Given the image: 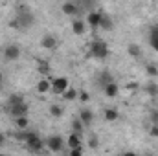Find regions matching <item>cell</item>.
<instances>
[{"label": "cell", "instance_id": "6da1fadb", "mask_svg": "<svg viewBox=\"0 0 158 156\" xmlns=\"http://www.w3.org/2000/svg\"><path fill=\"white\" fill-rule=\"evenodd\" d=\"M33 22H35L33 13H31V11H22V13H17V20H15L11 26H15V28H19V30H28Z\"/></svg>", "mask_w": 158, "mask_h": 156}, {"label": "cell", "instance_id": "7a4b0ae2", "mask_svg": "<svg viewBox=\"0 0 158 156\" xmlns=\"http://www.w3.org/2000/svg\"><path fill=\"white\" fill-rule=\"evenodd\" d=\"M90 55H94L96 59H105L109 55V48L103 40H94L90 44Z\"/></svg>", "mask_w": 158, "mask_h": 156}, {"label": "cell", "instance_id": "3957f363", "mask_svg": "<svg viewBox=\"0 0 158 156\" xmlns=\"http://www.w3.org/2000/svg\"><path fill=\"white\" fill-rule=\"evenodd\" d=\"M68 79L66 77H57V79H52V92L57 94V96H63L66 90H68Z\"/></svg>", "mask_w": 158, "mask_h": 156}, {"label": "cell", "instance_id": "277c9868", "mask_svg": "<svg viewBox=\"0 0 158 156\" xmlns=\"http://www.w3.org/2000/svg\"><path fill=\"white\" fill-rule=\"evenodd\" d=\"M26 147H28V149H30L31 153H39V151H42L44 143H42V140H40L39 136H37V132H31L30 140L26 142Z\"/></svg>", "mask_w": 158, "mask_h": 156}, {"label": "cell", "instance_id": "5b68a950", "mask_svg": "<svg viewBox=\"0 0 158 156\" xmlns=\"http://www.w3.org/2000/svg\"><path fill=\"white\" fill-rule=\"evenodd\" d=\"M46 145L50 147V151H53V153H59V151H63V147H64V140L61 138V136H50L48 140H46Z\"/></svg>", "mask_w": 158, "mask_h": 156}, {"label": "cell", "instance_id": "8992f818", "mask_svg": "<svg viewBox=\"0 0 158 156\" xmlns=\"http://www.w3.org/2000/svg\"><path fill=\"white\" fill-rule=\"evenodd\" d=\"M19 57H20V48H19L17 44L6 46V50H4V59H6V61H17Z\"/></svg>", "mask_w": 158, "mask_h": 156}, {"label": "cell", "instance_id": "52a82bcc", "mask_svg": "<svg viewBox=\"0 0 158 156\" xmlns=\"http://www.w3.org/2000/svg\"><path fill=\"white\" fill-rule=\"evenodd\" d=\"M9 110V114L15 117H26L28 114V103H20V105H15V107H11V109H7Z\"/></svg>", "mask_w": 158, "mask_h": 156}, {"label": "cell", "instance_id": "ba28073f", "mask_svg": "<svg viewBox=\"0 0 158 156\" xmlns=\"http://www.w3.org/2000/svg\"><path fill=\"white\" fill-rule=\"evenodd\" d=\"M61 9H63L64 15H79L81 13V6L76 4V2H64Z\"/></svg>", "mask_w": 158, "mask_h": 156}, {"label": "cell", "instance_id": "9c48e42d", "mask_svg": "<svg viewBox=\"0 0 158 156\" xmlns=\"http://www.w3.org/2000/svg\"><path fill=\"white\" fill-rule=\"evenodd\" d=\"M86 20H88L90 28H92V30H96V28H99V22H101V13L92 9V11L86 15Z\"/></svg>", "mask_w": 158, "mask_h": 156}, {"label": "cell", "instance_id": "30bf717a", "mask_svg": "<svg viewBox=\"0 0 158 156\" xmlns=\"http://www.w3.org/2000/svg\"><path fill=\"white\" fill-rule=\"evenodd\" d=\"M77 117L81 119V123H83L85 127H90L92 121H94V114H92V110H88V109H83V110L79 112Z\"/></svg>", "mask_w": 158, "mask_h": 156}, {"label": "cell", "instance_id": "8fae6325", "mask_svg": "<svg viewBox=\"0 0 158 156\" xmlns=\"http://www.w3.org/2000/svg\"><path fill=\"white\" fill-rule=\"evenodd\" d=\"M68 147H70V151H81V136L79 134H70L68 136Z\"/></svg>", "mask_w": 158, "mask_h": 156}, {"label": "cell", "instance_id": "7c38bea8", "mask_svg": "<svg viewBox=\"0 0 158 156\" xmlns=\"http://www.w3.org/2000/svg\"><path fill=\"white\" fill-rule=\"evenodd\" d=\"M40 46H42L44 50H53V48L57 46V39H55L53 35H44V37L40 39Z\"/></svg>", "mask_w": 158, "mask_h": 156}, {"label": "cell", "instance_id": "4fadbf2b", "mask_svg": "<svg viewBox=\"0 0 158 156\" xmlns=\"http://www.w3.org/2000/svg\"><path fill=\"white\" fill-rule=\"evenodd\" d=\"M112 26H114L112 18H110L107 13H101V22H99V28H101V30H105V31H110V30H112Z\"/></svg>", "mask_w": 158, "mask_h": 156}, {"label": "cell", "instance_id": "5bb4252c", "mask_svg": "<svg viewBox=\"0 0 158 156\" xmlns=\"http://www.w3.org/2000/svg\"><path fill=\"white\" fill-rule=\"evenodd\" d=\"M20 103H24V96L22 94H11L9 97H7V109H11V107H15V105H20Z\"/></svg>", "mask_w": 158, "mask_h": 156}, {"label": "cell", "instance_id": "9a60e30c", "mask_svg": "<svg viewBox=\"0 0 158 156\" xmlns=\"http://www.w3.org/2000/svg\"><path fill=\"white\" fill-rule=\"evenodd\" d=\"M118 84H116V83H110V84H107V86H105V88H103V92H105V96H107V97H116V96H118Z\"/></svg>", "mask_w": 158, "mask_h": 156}, {"label": "cell", "instance_id": "2e32d148", "mask_svg": "<svg viewBox=\"0 0 158 156\" xmlns=\"http://www.w3.org/2000/svg\"><path fill=\"white\" fill-rule=\"evenodd\" d=\"M52 90V81H48V79H42L37 83V92L39 94H46V92H50Z\"/></svg>", "mask_w": 158, "mask_h": 156}, {"label": "cell", "instance_id": "e0dca14e", "mask_svg": "<svg viewBox=\"0 0 158 156\" xmlns=\"http://www.w3.org/2000/svg\"><path fill=\"white\" fill-rule=\"evenodd\" d=\"M110 83H114V81H112V76H110L109 72H101V76H99V79H98V84L105 88V86L110 84Z\"/></svg>", "mask_w": 158, "mask_h": 156}, {"label": "cell", "instance_id": "ac0fdd59", "mask_svg": "<svg viewBox=\"0 0 158 156\" xmlns=\"http://www.w3.org/2000/svg\"><path fill=\"white\" fill-rule=\"evenodd\" d=\"M83 130H85V125L81 123V119H79V117H74V119H72V132L81 136Z\"/></svg>", "mask_w": 158, "mask_h": 156}, {"label": "cell", "instance_id": "d6986e66", "mask_svg": "<svg viewBox=\"0 0 158 156\" xmlns=\"http://www.w3.org/2000/svg\"><path fill=\"white\" fill-rule=\"evenodd\" d=\"M72 30H74L76 35H83V33H85V22L79 20V18H76V20L72 22Z\"/></svg>", "mask_w": 158, "mask_h": 156}, {"label": "cell", "instance_id": "ffe728a7", "mask_svg": "<svg viewBox=\"0 0 158 156\" xmlns=\"http://www.w3.org/2000/svg\"><path fill=\"white\" fill-rule=\"evenodd\" d=\"M149 40H151V46L158 51V28H151V31H149Z\"/></svg>", "mask_w": 158, "mask_h": 156}, {"label": "cell", "instance_id": "44dd1931", "mask_svg": "<svg viewBox=\"0 0 158 156\" xmlns=\"http://www.w3.org/2000/svg\"><path fill=\"white\" fill-rule=\"evenodd\" d=\"M77 97V92H76V88H68L64 94H63V99L64 101H74Z\"/></svg>", "mask_w": 158, "mask_h": 156}, {"label": "cell", "instance_id": "7402d4cb", "mask_svg": "<svg viewBox=\"0 0 158 156\" xmlns=\"http://www.w3.org/2000/svg\"><path fill=\"white\" fill-rule=\"evenodd\" d=\"M105 119H107V121H116V119H118V110L107 109V110H105Z\"/></svg>", "mask_w": 158, "mask_h": 156}, {"label": "cell", "instance_id": "603a6c76", "mask_svg": "<svg viewBox=\"0 0 158 156\" xmlns=\"http://www.w3.org/2000/svg\"><path fill=\"white\" fill-rule=\"evenodd\" d=\"M50 114L53 117H61L63 116V109L59 105H50Z\"/></svg>", "mask_w": 158, "mask_h": 156}, {"label": "cell", "instance_id": "cb8c5ba5", "mask_svg": "<svg viewBox=\"0 0 158 156\" xmlns=\"http://www.w3.org/2000/svg\"><path fill=\"white\" fill-rule=\"evenodd\" d=\"M30 136H31V132H26V130H20V132H17V134H15V138H17L19 142H28V140H30Z\"/></svg>", "mask_w": 158, "mask_h": 156}, {"label": "cell", "instance_id": "d4e9b609", "mask_svg": "<svg viewBox=\"0 0 158 156\" xmlns=\"http://www.w3.org/2000/svg\"><path fill=\"white\" fill-rule=\"evenodd\" d=\"M129 53H131L132 57H140V55H142V50H140V46L131 44V46H129Z\"/></svg>", "mask_w": 158, "mask_h": 156}, {"label": "cell", "instance_id": "484cf974", "mask_svg": "<svg viewBox=\"0 0 158 156\" xmlns=\"http://www.w3.org/2000/svg\"><path fill=\"white\" fill-rule=\"evenodd\" d=\"M15 123H17V127H19L20 130H24V129L28 127V117H17Z\"/></svg>", "mask_w": 158, "mask_h": 156}, {"label": "cell", "instance_id": "4316f807", "mask_svg": "<svg viewBox=\"0 0 158 156\" xmlns=\"http://www.w3.org/2000/svg\"><path fill=\"white\" fill-rule=\"evenodd\" d=\"M99 145V140H98V136L96 134H92L90 138H88V147H92V149H96Z\"/></svg>", "mask_w": 158, "mask_h": 156}, {"label": "cell", "instance_id": "83f0119b", "mask_svg": "<svg viewBox=\"0 0 158 156\" xmlns=\"http://www.w3.org/2000/svg\"><path fill=\"white\" fill-rule=\"evenodd\" d=\"M145 90H147V94H151V96H156L158 94V86L156 84H147Z\"/></svg>", "mask_w": 158, "mask_h": 156}, {"label": "cell", "instance_id": "f1b7e54d", "mask_svg": "<svg viewBox=\"0 0 158 156\" xmlns=\"http://www.w3.org/2000/svg\"><path fill=\"white\" fill-rule=\"evenodd\" d=\"M39 72H40V74H44V76H46V74L50 72V64H48V63H40Z\"/></svg>", "mask_w": 158, "mask_h": 156}, {"label": "cell", "instance_id": "f546056e", "mask_svg": "<svg viewBox=\"0 0 158 156\" xmlns=\"http://www.w3.org/2000/svg\"><path fill=\"white\" fill-rule=\"evenodd\" d=\"M145 70H147V74H149V76H156V74H158V68L155 66V64H147V68H145Z\"/></svg>", "mask_w": 158, "mask_h": 156}, {"label": "cell", "instance_id": "4dcf8cb0", "mask_svg": "<svg viewBox=\"0 0 158 156\" xmlns=\"http://www.w3.org/2000/svg\"><path fill=\"white\" fill-rule=\"evenodd\" d=\"M151 121H153V125H158V112L156 110L151 112Z\"/></svg>", "mask_w": 158, "mask_h": 156}, {"label": "cell", "instance_id": "1f68e13d", "mask_svg": "<svg viewBox=\"0 0 158 156\" xmlns=\"http://www.w3.org/2000/svg\"><path fill=\"white\" fill-rule=\"evenodd\" d=\"M151 136L158 138V125H153V127H151Z\"/></svg>", "mask_w": 158, "mask_h": 156}, {"label": "cell", "instance_id": "d6a6232c", "mask_svg": "<svg viewBox=\"0 0 158 156\" xmlns=\"http://www.w3.org/2000/svg\"><path fill=\"white\" fill-rule=\"evenodd\" d=\"M79 97H81V101H88V94H86V92H81Z\"/></svg>", "mask_w": 158, "mask_h": 156}, {"label": "cell", "instance_id": "836d02e7", "mask_svg": "<svg viewBox=\"0 0 158 156\" xmlns=\"http://www.w3.org/2000/svg\"><path fill=\"white\" fill-rule=\"evenodd\" d=\"M68 156H83V153H81V151H70Z\"/></svg>", "mask_w": 158, "mask_h": 156}, {"label": "cell", "instance_id": "e575fe53", "mask_svg": "<svg viewBox=\"0 0 158 156\" xmlns=\"http://www.w3.org/2000/svg\"><path fill=\"white\" fill-rule=\"evenodd\" d=\"M2 143H4V134L0 132V145H2Z\"/></svg>", "mask_w": 158, "mask_h": 156}, {"label": "cell", "instance_id": "d590c367", "mask_svg": "<svg viewBox=\"0 0 158 156\" xmlns=\"http://www.w3.org/2000/svg\"><path fill=\"white\" fill-rule=\"evenodd\" d=\"M123 156H136L134 153H123Z\"/></svg>", "mask_w": 158, "mask_h": 156}, {"label": "cell", "instance_id": "8d00e7d4", "mask_svg": "<svg viewBox=\"0 0 158 156\" xmlns=\"http://www.w3.org/2000/svg\"><path fill=\"white\" fill-rule=\"evenodd\" d=\"M2 79H4V76H2V72H0V84H2Z\"/></svg>", "mask_w": 158, "mask_h": 156}, {"label": "cell", "instance_id": "74e56055", "mask_svg": "<svg viewBox=\"0 0 158 156\" xmlns=\"http://www.w3.org/2000/svg\"><path fill=\"white\" fill-rule=\"evenodd\" d=\"M0 156H7V154H0Z\"/></svg>", "mask_w": 158, "mask_h": 156}]
</instances>
